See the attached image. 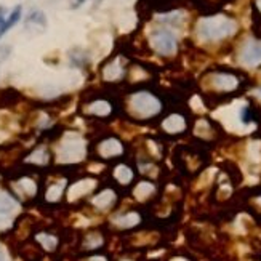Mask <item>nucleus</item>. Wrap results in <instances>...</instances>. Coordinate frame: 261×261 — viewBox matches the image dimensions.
Wrapping results in <instances>:
<instances>
[{
  "label": "nucleus",
  "instance_id": "obj_1",
  "mask_svg": "<svg viewBox=\"0 0 261 261\" xmlns=\"http://www.w3.org/2000/svg\"><path fill=\"white\" fill-rule=\"evenodd\" d=\"M235 31H237V24H235V21L223 15L204 18V20H200L197 24L199 37L205 42L223 40L229 37V35H233Z\"/></svg>",
  "mask_w": 261,
  "mask_h": 261
},
{
  "label": "nucleus",
  "instance_id": "obj_18",
  "mask_svg": "<svg viewBox=\"0 0 261 261\" xmlns=\"http://www.w3.org/2000/svg\"><path fill=\"white\" fill-rule=\"evenodd\" d=\"M0 261H5V257H3V252L0 250Z\"/></svg>",
  "mask_w": 261,
  "mask_h": 261
},
{
  "label": "nucleus",
  "instance_id": "obj_15",
  "mask_svg": "<svg viewBox=\"0 0 261 261\" xmlns=\"http://www.w3.org/2000/svg\"><path fill=\"white\" fill-rule=\"evenodd\" d=\"M29 21H32V23H40V24H45V18H44V15L40 13V11H35V13H32L31 16H29Z\"/></svg>",
  "mask_w": 261,
  "mask_h": 261
},
{
  "label": "nucleus",
  "instance_id": "obj_20",
  "mask_svg": "<svg viewBox=\"0 0 261 261\" xmlns=\"http://www.w3.org/2000/svg\"><path fill=\"white\" fill-rule=\"evenodd\" d=\"M257 93H258V95L261 96V88H258V90H257Z\"/></svg>",
  "mask_w": 261,
  "mask_h": 261
},
{
  "label": "nucleus",
  "instance_id": "obj_17",
  "mask_svg": "<svg viewBox=\"0 0 261 261\" xmlns=\"http://www.w3.org/2000/svg\"><path fill=\"white\" fill-rule=\"evenodd\" d=\"M88 261H107V260L103 257V255H95V257H92Z\"/></svg>",
  "mask_w": 261,
  "mask_h": 261
},
{
  "label": "nucleus",
  "instance_id": "obj_11",
  "mask_svg": "<svg viewBox=\"0 0 261 261\" xmlns=\"http://www.w3.org/2000/svg\"><path fill=\"white\" fill-rule=\"evenodd\" d=\"M115 177H117V180L120 181V183H130L131 178H133V175L130 172V168L129 167H119L117 170H115Z\"/></svg>",
  "mask_w": 261,
  "mask_h": 261
},
{
  "label": "nucleus",
  "instance_id": "obj_6",
  "mask_svg": "<svg viewBox=\"0 0 261 261\" xmlns=\"http://www.w3.org/2000/svg\"><path fill=\"white\" fill-rule=\"evenodd\" d=\"M114 200H115L114 192L107 189V191L100 192L98 196L93 199V204H95L98 209H109V207H111V205L114 204Z\"/></svg>",
  "mask_w": 261,
  "mask_h": 261
},
{
  "label": "nucleus",
  "instance_id": "obj_7",
  "mask_svg": "<svg viewBox=\"0 0 261 261\" xmlns=\"http://www.w3.org/2000/svg\"><path fill=\"white\" fill-rule=\"evenodd\" d=\"M163 127H165V130L170 133H178L184 129V119L180 117V115H172V117H168L165 122H163Z\"/></svg>",
  "mask_w": 261,
  "mask_h": 261
},
{
  "label": "nucleus",
  "instance_id": "obj_12",
  "mask_svg": "<svg viewBox=\"0 0 261 261\" xmlns=\"http://www.w3.org/2000/svg\"><path fill=\"white\" fill-rule=\"evenodd\" d=\"M151 191H153V186H151L149 183H141L136 187L135 196L139 197V199H143V197H146V192H151Z\"/></svg>",
  "mask_w": 261,
  "mask_h": 261
},
{
  "label": "nucleus",
  "instance_id": "obj_10",
  "mask_svg": "<svg viewBox=\"0 0 261 261\" xmlns=\"http://www.w3.org/2000/svg\"><path fill=\"white\" fill-rule=\"evenodd\" d=\"M15 209V200L8 194L0 192V213H8Z\"/></svg>",
  "mask_w": 261,
  "mask_h": 261
},
{
  "label": "nucleus",
  "instance_id": "obj_19",
  "mask_svg": "<svg viewBox=\"0 0 261 261\" xmlns=\"http://www.w3.org/2000/svg\"><path fill=\"white\" fill-rule=\"evenodd\" d=\"M257 5H258V8L261 10V0H257Z\"/></svg>",
  "mask_w": 261,
  "mask_h": 261
},
{
  "label": "nucleus",
  "instance_id": "obj_5",
  "mask_svg": "<svg viewBox=\"0 0 261 261\" xmlns=\"http://www.w3.org/2000/svg\"><path fill=\"white\" fill-rule=\"evenodd\" d=\"M211 82H213V87L218 90H223V92H231V90L237 88L239 80L235 78L233 74H226V72H215L211 76Z\"/></svg>",
  "mask_w": 261,
  "mask_h": 261
},
{
  "label": "nucleus",
  "instance_id": "obj_16",
  "mask_svg": "<svg viewBox=\"0 0 261 261\" xmlns=\"http://www.w3.org/2000/svg\"><path fill=\"white\" fill-rule=\"evenodd\" d=\"M5 21H7V18H5V11L0 10V37L3 35V26H5Z\"/></svg>",
  "mask_w": 261,
  "mask_h": 261
},
{
  "label": "nucleus",
  "instance_id": "obj_13",
  "mask_svg": "<svg viewBox=\"0 0 261 261\" xmlns=\"http://www.w3.org/2000/svg\"><path fill=\"white\" fill-rule=\"evenodd\" d=\"M40 242H44V245L48 248V250H53L54 247H56V239L52 237V235H47V234H42L39 235Z\"/></svg>",
  "mask_w": 261,
  "mask_h": 261
},
{
  "label": "nucleus",
  "instance_id": "obj_14",
  "mask_svg": "<svg viewBox=\"0 0 261 261\" xmlns=\"http://www.w3.org/2000/svg\"><path fill=\"white\" fill-rule=\"evenodd\" d=\"M61 196V186H53L50 191H48V199L50 200H58V197Z\"/></svg>",
  "mask_w": 261,
  "mask_h": 261
},
{
  "label": "nucleus",
  "instance_id": "obj_4",
  "mask_svg": "<svg viewBox=\"0 0 261 261\" xmlns=\"http://www.w3.org/2000/svg\"><path fill=\"white\" fill-rule=\"evenodd\" d=\"M240 59L245 66H250V68L261 66V42H247L240 52Z\"/></svg>",
  "mask_w": 261,
  "mask_h": 261
},
{
  "label": "nucleus",
  "instance_id": "obj_3",
  "mask_svg": "<svg viewBox=\"0 0 261 261\" xmlns=\"http://www.w3.org/2000/svg\"><path fill=\"white\" fill-rule=\"evenodd\" d=\"M131 106L139 115H143V117H149V115H154V114H157L160 111L159 100H157L156 96H153L151 93H146V92L136 93L135 96H133V98H131Z\"/></svg>",
  "mask_w": 261,
  "mask_h": 261
},
{
  "label": "nucleus",
  "instance_id": "obj_2",
  "mask_svg": "<svg viewBox=\"0 0 261 261\" xmlns=\"http://www.w3.org/2000/svg\"><path fill=\"white\" fill-rule=\"evenodd\" d=\"M151 44H153L154 50L163 56H170L177 52V39L168 29H156L151 34Z\"/></svg>",
  "mask_w": 261,
  "mask_h": 261
},
{
  "label": "nucleus",
  "instance_id": "obj_8",
  "mask_svg": "<svg viewBox=\"0 0 261 261\" xmlns=\"http://www.w3.org/2000/svg\"><path fill=\"white\" fill-rule=\"evenodd\" d=\"M101 153L104 156H117L122 153V146L119 144V141H115V139H107L101 144Z\"/></svg>",
  "mask_w": 261,
  "mask_h": 261
},
{
  "label": "nucleus",
  "instance_id": "obj_9",
  "mask_svg": "<svg viewBox=\"0 0 261 261\" xmlns=\"http://www.w3.org/2000/svg\"><path fill=\"white\" fill-rule=\"evenodd\" d=\"M138 223V215L136 213H127L124 216L115 218V224L119 228H131Z\"/></svg>",
  "mask_w": 261,
  "mask_h": 261
}]
</instances>
